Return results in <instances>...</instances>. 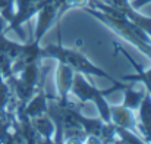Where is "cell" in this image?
<instances>
[{"instance_id":"cell-1","label":"cell","mask_w":151,"mask_h":144,"mask_svg":"<svg viewBox=\"0 0 151 144\" xmlns=\"http://www.w3.org/2000/svg\"><path fill=\"white\" fill-rule=\"evenodd\" d=\"M44 57H50V59H56L57 62H63V63L69 65L75 72H79V74H84V75H96V77L107 78L114 85L120 87V90H126L131 85V84H125L123 81L114 80L111 75H109L106 71H103L100 66L94 65L84 53L73 50V48L63 47L62 41H60V34H59V43L57 44H47L46 47H41V59H44Z\"/></svg>"},{"instance_id":"cell-2","label":"cell","mask_w":151,"mask_h":144,"mask_svg":"<svg viewBox=\"0 0 151 144\" xmlns=\"http://www.w3.org/2000/svg\"><path fill=\"white\" fill-rule=\"evenodd\" d=\"M117 90H120L117 85H113L107 90H99L87 81L84 74H79V72H75L72 87H70V93L78 97L81 104H84L87 101H93L96 104V107L100 113V118L106 124H111V115H110V104L106 101L104 97L109 96L113 91H117Z\"/></svg>"},{"instance_id":"cell-3","label":"cell","mask_w":151,"mask_h":144,"mask_svg":"<svg viewBox=\"0 0 151 144\" xmlns=\"http://www.w3.org/2000/svg\"><path fill=\"white\" fill-rule=\"evenodd\" d=\"M60 9H62L60 0H46L44 1L41 9L37 12L38 21H37V30H35V35H34L35 41H41L43 35L53 25L54 19L60 18Z\"/></svg>"},{"instance_id":"cell-4","label":"cell","mask_w":151,"mask_h":144,"mask_svg":"<svg viewBox=\"0 0 151 144\" xmlns=\"http://www.w3.org/2000/svg\"><path fill=\"white\" fill-rule=\"evenodd\" d=\"M106 3H109L110 6L116 7L120 13H123V16H125L128 21H131L134 25H137L138 28H141L151 38V18L144 16V15H141L138 10H135V9L131 6L129 0H107Z\"/></svg>"},{"instance_id":"cell-5","label":"cell","mask_w":151,"mask_h":144,"mask_svg":"<svg viewBox=\"0 0 151 144\" xmlns=\"http://www.w3.org/2000/svg\"><path fill=\"white\" fill-rule=\"evenodd\" d=\"M137 110V131L141 137H144L145 143H151V94L148 91H145Z\"/></svg>"},{"instance_id":"cell-6","label":"cell","mask_w":151,"mask_h":144,"mask_svg":"<svg viewBox=\"0 0 151 144\" xmlns=\"http://www.w3.org/2000/svg\"><path fill=\"white\" fill-rule=\"evenodd\" d=\"M110 115H111V124L114 127L138 132L137 131V113H135V110L128 109L123 104L110 106Z\"/></svg>"},{"instance_id":"cell-7","label":"cell","mask_w":151,"mask_h":144,"mask_svg":"<svg viewBox=\"0 0 151 144\" xmlns=\"http://www.w3.org/2000/svg\"><path fill=\"white\" fill-rule=\"evenodd\" d=\"M73 75H75V71L69 65L59 62V66L56 69V85L59 90V97H56V98L59 101L68 100V94L70 93V87H72V81H73Z\"/></svg>"},{"instance_id":"cell-8","label":"cell","mask_w":151,"mask_h":144,"mask_svg":"<svg viewBox=\"0 0 151 144\" xmlns=\"http://www.w3.org/2000/svg\"><path fill=\"white\" fill-rule=\"evenodd\" d=\"M49 98H50V96H47L44 88L41 87V88H38L35 91V94L31 97V100L25 106H22V104H18V106L22 110V113L31 119V118H35V116L47 113V101H49Z\"/></svg>"},{"instance_id":"cell-9","label":"cell","mask_w":151,"mask_h":144,"mask_svg":"<svg viewBox=\"0 0 151 144\" xmlns=\"http://www.w3.org/2000/svg\"><path fill=\"white\" fill-rule=\"evenodd\" d=\"M31 122H32L35 131L40 134V137L43 138L44 143H51L53 141L51 137H54V124H53L51 118L47 113L31 118Z\"/></svg>"},{"instance_id":"cell-10","label":"cell","mask_w":151,"mask_h":144,"mask_svg":"<svg viewBox=\"0 0 151 144\" xmlns=\"http://www.w3.org/2000/svg\"><path fill=\"white\" fill-rule=\"evenodd\" d=\"M123 91H125V98H123V103H122V104H123L125 107H128V109L137 110V109L139 107L142 98H144L145 91H137V90H134L132 84H131L126 90H123Z\"/></svg>"},{"instance_id":"cell-11","label":"cell","mask_w":151,"mask_h":144,"mask_svg":"<svg viewBox=\"0 0 151 144\" xmlns=\"http://www.w3.org/2000/svg\"><path fill=\"white\" fill-rule=\"evenodd\" d=\"M147 3H151V0H134L131 6H132L135 10H139V9H141V7H144Z\"/></svg>"}]
</instances>
